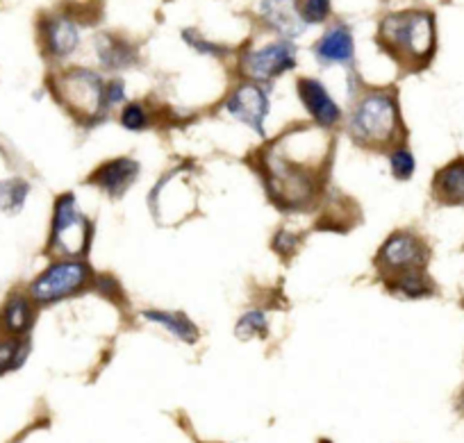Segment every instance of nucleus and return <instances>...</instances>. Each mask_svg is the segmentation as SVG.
Returning <instances> with one entry per match:
<instances>
[{
  "mask_svg": "<svg viewBox=\"0 0 464 443\" xmlns=\"http://www.w3.org/2000/svg\"><path fill=\"white\" fill-rule=\"evenodd\" d=\"M378 42L401 64L421 69L435 53V16L423 10L387 14L378 28Z\"/></svg>",
  "mask_w": 464,
  "mask_h": 443,
  "instance_id": "1",
  "label": "nucleus"
},
{
  "mask_svg": "<svg viewBox=\"0 0 464 443\" xmlns=\"http://www.w3.org/2000/svg\"><path fill=\"white\" fill-rule=\"evenodd\" d=\"M348 132L364 148H385L401 137V116L390 91H372L358 102Z\"/></svg>",
  "mask_w": 464,
  "mask_h": 443,
  "instance_id": "2",
  "label": "nucleus"
},
{
  "mask_svg": "<svg viewBox=\"0 0 464 443\" xmlns=\"http://www.w3.org/2000/svg\"><path fill=\"white\" fill-rule=\"evenodd\" d=\"M89 277H92V271L84 262H78V259L55 262L30 284V298L37 303L62 301L82 291Z\"/></svg>",
  "mask_w": 464,
  "mask_h": 443,
  "instance_id": "3",
  "label": "nucleus"
},
{
  "mask_svg": "<svg viewBox=\"0 0 464 443\" xmlns=\"http://www.w3.org/2000/svg\"><path fill=\"white\" fill-rule=\"evenodd\" d=\"M102 80L89 69H71L55 82L57 96L75 116H98L107 110L102 101Z\"/></svg>",
  "mask_w": 464,
  "mask_h": 443,
  "instance_id": "4",
  "label": "nucleus"
},
{
  "mask_svg": "<svg viewBox=\"0 0 464 443\" xmlns=\"http://www.w3.org/2000/svg\"><path fill=\"white\" fill-rule=\"evenodd\" d=\"M87 248V221L75 207L73 194H64L55 203L51 250L57 255H78Z\"/></svg>",
  "mask_w": 464,
  "mask_h": 443,
  "instance_id": "5",
  "label": "nucleus"
},
{
  "mask_svg": "<svg viewBox=\"0 0 464 443\" xmlns=\"http://www.w3.org/2000/svg\"><path fill=\"white\" fill-rule=\"evenodd\" d=\"M428 257L430 250L419 236H414L412 232H396L382 244L376 264L387 277H392L412 268H426Z\"/></svg>",
  "mask_w": 464,
  "mask_h": 443,
  "instance_id": "6",
  "label": "nucleus"
},
{
  "mask_svg": "<svg viewBox=\"0 0 464 443\" xmlns=\"http://www.w3.org/2000/svg\"><path fill=\"white\" fill-rule=\"evenodd\" d=\"M294 66H296V46L287 39L251 51L242 60L244 73L253 80H260V82L278 78L285 71H292Z\"/></svg>",
  "mask_w": 464,
  "mask_h": 443,
  "instance_id": "7",
  "label": "nucleus"
},
{
  "mask_svg": "<svg viewBox=\"0 0 464 443\" xmlns=\"http://www.w3.org/2000/svg\"><path fill=\"white\" fill-rule=\"evenodd\" d=\"M226 110L230 116L246 123L248 128L256 130L260 137H265V119L269 114V98L257 84H242L230 93L226 102Z\"/></svg>",
  "mask_w": 464,
  "mask_h": 443,
  "instance_id": "8",
  "label": "nucleus"
},
{
  "mask_svg": "<svg viewBox=\"0 0 464 443\" xmlns=\"http://www.w3.org/2000/svg\"><path fill=\"white\" fill-rule=\"evenodd\" d=\"M298 96H301V102L305 105V110L310 111L312 119H314L321 128H333V125H337L339 119H342V111H339L337 102L333 101L328 89H325L319 80H298Z\"/></svg>",
  "mask_w": 464,
  "mask_h": 443,
  "instance_id": "9",
  "label": "nucleus"
},
{
  "mask_svg": "<svg viewBox=\"0 0 464 443\" xmlns=\"http://www.w3.org/2000/svg\"><path fill=\"white\" fill-rule=\"evenodd\" d=\"M137 176H140V164H137L135 159L119 158L102 164V167L92 176V182L101 187L105 194H110L111 198H119V196H123L130 189L132 182L137 180Z\"/></svg>",
  "mask_w": 464,
  "mask_h": 443,
  "instance_id": "10",
  "label": "nucleus"
},
{
  "mask_svg": "<svg viewBox=\"0 0 464 443\" xmlns=\"http://www.w3.org/2000/svg\"><path fill=\"white\" fill-rule=\"evenodd\" d=\"M314 55L321 64H353L355 46H353V33L348 25H334L330 28L324 37L316 42Z\"/></svg>",
  "mask_w": 464,
  "mask_h": 443,
  "instance_id": "11",
  "label": "nucleus"
},
{
  "mask_svg": "<svg viewBox=\"0 0 464 443\" xmlns=\"http://www.w3.org/2000/svg\"><path fill=\"white\" fill-rule=\"evenodd\" d=\"M42 39L46 43L48 55L69 57L80 43L78 25L69 16H53V19L44 21Z\"/></svg>",
  "mask_w": 464,
  "mask_h": 443,
  "instance_id": "12",
  "label": "nucleus"
},
{
  "mask_svg": "<svg viewBox=\"0 0 464 443\" xmlns=\"http://www.w3.org/2000/svg\"><path fill=\"white\" fill-rule=\"evenodd\" d=\"M432 196H435L437 203L449 205V207L464 205V158L446 164L444 169L435 173Z\"/></svg>",
  "mask_w": 464,
  "mask_h": 443,
  "instance_id": "13",
  "label": "nucleus"
},
{
  "mask_svg": "<svg viewBox=\"0 0 464 443\" xmlns=\"http://www.w3.org/2000/svg\"><path fill=\"white\" fill-rule=\"evenodd\" d=\"M260 16L271 30L285 34V37H296L305 25L298 19L296 0H262Z\"/></svg>",
  "mask_w": 464,
  "mask_h": 443,
  "instance_id": "14",
  "label": "nucleus"
},
{
  "mask_svg": "<svg viewBox=\"0 0 464 443\" xmlns=\"http://www.w3.org/2000/svg\"><path fill=\"white\" fill-rule=\"evenodd\" d=\"M0 323H3L5 332L12 334V337L28 332V328L33 325V303H30L28 295L12 294L10 301L5 303V307L0 312Z\"/></svg>",
  "mask_w": 464,
  "mask_h": 443,
  "instance_id": "15",
  "label": "nucleus"
},
{
  "mask_svg": "<svg viewBox=\"0 0 464 443\" xmlns=\"http://www.w3.org/2000/svg\"><path fill=\"white\" fill-rule=\"evenodd\" d=\"M98 60L105 69H123V66H130L135 62V48L128 42H121V39L110 37V34H101L96 42Z\"/></svg>",
  "mask_w": 464,
  "mask_h": 443,
  "instance_id": "16",
  "label": "nucleus"
},
{
  "mask_svg": "<svg viewBox=\"0 0 464 443\" xmlns=\"http://www.w3.org/2000/svg\"><path fill=\"white\" fill-rule=\"evenodd\" d=\"M390 280L392 291H394L396 295H401V298H428V295L435 294V284H432L430 277L423 273V268L396 273Z\"/></svg>",
  "mask_w": 464,
  "mask_h": 443,
  "instance_id": "17",
  "label": "nucleus"
},
{
  "mask_svg": "<svg viewBox=\"0 0 464 443\" xmlns=\"http://www.w3.org/2000/svg\"><path fill=\"white\" fill-rule=\"evenodd\" d=\"M146 321H153V323L164 325L173 337H178L180 342L185 343H194L198 339V328L187 319L185 314H178V312H155V310H146L141 312Z\"/></svg>",
  "mask_w": 464,
  "mask_h": 443,
  "instance_id": "18",
  "label": "nucleus"
},
{
  "mask_svg": "<svg viewBox=\"0 0 464 443\" xmlns=\"http://www.w3.org/2000/svg\"><path fill=\"white\" fill-rule=\"evenodd\" d=\"M298 19L307 25H319L330 19L333 14V3L330 0H296Z\"/></svg>",
  "mask_w": 464,
  "mask_h": 443,
  "instance_id": "19",
  "label": "nucleus"
},
{
  "mask_svg": "<svg viewBox=\"0 0 464 443\" xmlns=\"http://www.w3.org/2000/svg\"><path fill=\"white\" fill-rule=\"evenodd\" d=\"M28 196V185L21 180L0 182V209L16 212Z\"/></svg>",
  "mask_w": 464,
  "mask_h": 443,
  "instance_id": "20",
  "label": "nucleus"
},
{
  "mask_svg": "<svg viewBox=\"0 0 464 443\" xmlns=\"http://www.w3.org/2000/svg\"><path fill=\"white\" fill-rule=\"evenodd\" d=\"M257 334H260V337H265L266 334L265 312H260V310L246 312V314H244L237 323V337L251 339V337H257Z\"/></svg>",
  "mask_w": 464,
  "mask_h": 443,
  "instance_id": "21",
  "label": "nucleus"
},
{
  "mask_svg": "<svg viewBox=\"0 0 464 443\" xmlns=\"http://www.w3.org/2000/svg\"><path fill=\"white\" fill-rule=\"evenodd\" d=\"M390 167H392V173H394V178H399V180H408V178H412L417 162H414L412 153H410L408 148H394V153L390 155Z\"/></svg>",
  "mask_w": 464,
  "mask_h": 443,
  "instance_id": "22",
  "label": "nucleus"
},
{
  "mask_svg": "<svg viewBox=\"0 0 464 443\" xmlns=\"http://www.w3.org/2000/svg\"><path fill=\"white\" fill-rule=\"evenodd\" d=\"M21 357H24V346L16 339H0V373L19 366Z\"/></svg>",
  "mask_w": 464,
  "mask_h": 443,
  "instance_id": "23",
  "label": "nucleus"
},
{
  "mask_svg": "<svg viewBox=\"0 0 464 443\" xmlns=\"http://www.w3.org/2000/svg\"><path fill=\"white\" fill-rule=\"evenodd\" d=\"M121 123H123V128L137 132V130H144L146 125H149V114H146V110L141 105H137V102H130V105L123 110Z\"/></svg>",
  "mask_w": 464,
  "mask_h": 443,
  "instance_id": "24",
  "label": "nucleus"
},
{
  "mask_svg": "<svg viewBox=\"0 0 464 443\" xmlns=\"http://www.w3.org/2000/svg\"><path fill=\"white\" fill-rule=\"evenodd\" d=\"M182 37H185V42L189 43L191 48H196V51L203 53V55H217L218 57V55H223V53H226V48L217 46V43H212V42H208V39H203L198 33H194V30H185V34H182Z\"/></svg>",
  "mask_w": 464,
  "mask_h": 443,
  "instance_id": "25",
  "label": "nucleus"
},
{
  "mask_svg": "<svg viewBox=\"0 0 464 443\" xmlns=\"http://www.w3.org/2000/svg\"><path fill=\"white\" fill-rule=\"evenodd\" d=\"M126 98V87H123L121 80H110V82L102 87V101H105V107L116 105Z\"/></svg>",
  "mask_w": 464,
  "mask_h": 443,
  "instance_id": "26",
  "label": "nucleus"
},
{
  "mask_svg": "<svg viewBox=\"0 0 464 443\" xmlns=\"http://www.w3.org/2000/svg\"><path fill=\"white\" fill-rule=\"evenodd\" d=\"M296 246H298V236L292 235V232H287V230L278 232V235H276V239H274V248L278 250L280 255H285V257H289V255L294 253V248H296Z\"/></svg>",
  "mask_w": 464,
  "mask_h": 443,
  "instance_id": "27",
  "label": "nucleus"
}]
</instances>
